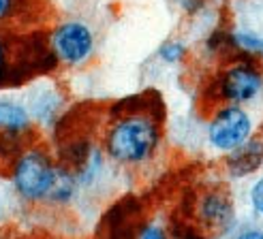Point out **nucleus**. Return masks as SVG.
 Returning <instances> with one entry per match:
<instances>
[{"mask_svg": "<svg viewBox=\"0 0 263 239\" xmlns=\"http://www.w3.org/2000/svg\"><path fill=\"white\" fill-rule=\"evenodd\" d=\"M60 163L54 161L41 143H28L9 163V186L17 201L41 205L49 201L58 180Z\"/></svg>", "mask_w": 263, "mask_h": 239, "instance_id": "nucleus-2", "label": "nucleus"}, {"mask_svg": "<svg viewBox=\"0 0 263 239\" xmlns=\"http://www.w3.org/2000/svg\"><path fill=\"white\" fill-rule=\"evenodd\" d=\"M229 41L235 49L244 51L248 56H263V36L253 32H231Z\"/></svg>", "mask_w": 263, "mask_h": 239, "instance_id": "nucleus-11", "label": "nucleus"}, {"mask_svg": "<svg viewBox=\"0 0 263 239\" xmlns=\"http://www.w3.org/2000/svg\"><path fill=\"white\" fill-rule=\"evenodd\" d=\"M36 132V122L26 107V103L7 94H0V148L3 156L13 161L24 145L32 143L30 137Z\"/></svg>", "mask_w": 263, "mask_h": 239, "instance_id": "nucleus-6", "label": "nucleus"}, {"mask_svg": "<svg viewBox=\"0 0 263 239\" xmlns=\"http://www.w3.org/2000/svg\"><path fill=\"white\" fill-rule=\"evenodd\" d=\"M0 158H3V148H0Z\"/></svg>", "mask_w": 263, "mask_h": 239, "instance_id": "nucleus-18", "label": "nucleus"}, {"mask_svg": "<svg viewBox=\"0 0 263 239\" xmlns=\"http://www.w3.org/2000/svg\"><path fill=\"white\" fill-rule=\"evenodd\" d=\"M22 7L24 0H0V24H7L13 17H17Z\"/></svg>", "mask_w": 263, "mask_h": 239, "instance_id": "nucleus-13", "label": "nucleus"}, {"mask_svg": "<svg viewBox=\"0 0 263 239\" xmlns=\"http://www.w3.org/2000/svg\"><path fill=\"white\" fill-rule=\"evenodd\" d=\"M47 47L56 64L67 69H80L95 58L97 34L82 19H64L49 30Z\"/></svg>", "mask_w": 263, "mask_h": 239, "instance_id": "nucleus-3", "label": "nucleus"}, {"mask_svg": "<svg viewBox=\"0 0 263 239\" xmlns=\"http://www.w3.org/2000/svg\"><path fill=\"white\" fill-rule=\"evenodd\" d=\"M235 239H263V231H259V229H251V231L240 233Z\"/></svg>", "mask_w": 263, "mask_h": 239, "instance_id": "nucleus-17", "label": "nucleus"}, {"mask_svg": "<svg viewBox=\"0 0 263 239\" xmlns=\"http://www.w3.org/2000/svg\"><path fill=\"white\" fill-rule=\"evenodd\" d=\"M9 207H11V194L0 186V224H3L9 216Z\"/></svg>", "mask_w": 263, "mask_h": 239, "instance_id": "nucleus-16", "label": "nucleus"}, {"mask_svg": "<svg viewBox=\"0 0 263 239\" xmlns=\"http://www.w3.org/2000/svg\"><path fill=\"white\" fill-rule=\"evenodd\" d=\"M161 120L150 107H126L107 120L101 137L105 158L120 167H141L161 148Z\"/></svg>", "mask_w": 263, "mask_h": 239, "instance_id": "nucleus-1", "label": "nucleus"}, {"mask_svg": "<svg viewBox=\"0 0 263 239\" xmlns=\"http://www.w3.org/2000/svg\"><path fill=\"white\" fill-rule=\"evenodd\" d=\"M197 216L208 229H227L233 222V203L227 194L212 190L201 196L197 205Z\"/></svg>", "mask_w": 263, "mask_h": 239, "instance_id": "nucleus-8", "label": "nucleus"}, {"mask_svg": "<svg viewBox=\"0 0 263 239\" xmlns=\"http://www.w3.org/2000/svg\"><path fill=\"white\" fill-rule=\"evenodd\" d=\"M251 205L255 207L257 214L263 216V177L257 180L253 184V188H251Z\"/></svg>", "mask_w": 263, "mask_h": 239, "instance_id": "nucleus-14", "label": "nucleus"}, {"mask_svg": "<svg viewBox=\"0 0 263 239\" xmlns=\"http://www.w3.org/2000/svg\"><path fill=\"white\" fill-rule=\"evenodd\" d=\"M261 165H263V141H259V139L246 141L244 145L229 152V156H227V169L235 177L253 173Z\"/></svg>", "mask_w": 263, "mask_h": 239, "instance_id": "nucleus-9", "label": "nucleus"}, {"mask_svg": "<svg viewBox=\"0 0 263 239\" xmlns=\"http://www.w3.org/2000/svg\"><path fill=\"white\" fill-rule=\"evenodd\" d=\"M263 92V71L251 60H235L220 71L214 84V96L225 105H248Z\"/></svg>", "mask_w": 263, "mask_h": 239, "instance_id": "nucleus-4", "label": "nucleus"}, {"mask_svg": "<svg viewBox=\"0 0 263 239\" xmlns=\"http://www.w3.org/2000/svg\"><path fill=\"white\" fill-rule=\"evenodd\" d=\"M139 239H167V235H165V231L159 227V224H148V227L141 231Z\"/></svg>", "mask_w": 263, "mask_h": 239, "instance_id": "nucleus-15", "label": "nucleus"}, {"mask_svg": "<svg viewBox=\"0 0 263 239\" xmlns=\"http://www.w3.org/2000/svg\"><path fill=\"white\" fill-rule=\"evenodd\" d=\"M255 122L242 105H222L208 122V141L218 152H233L253 137Z\"/></svg>", "mask_w": 263, "mask_h": 239, "instance_id": "nucleus-5", "label": "nucleus"}, {"mask_svg": "<svg viewBox=\"0 0 263 239\" xmlns=\"http://www.w3.org/2000/svg\"><path fill=\"white\" fill-rule=\"evenodd\" d=\"M184 54H186V47H184V43L180 41H167L161 49H159V58L167 64H178Z\"/></svg>", "mask_w": 263, "mask_h": 239, "instance_id": "nucleus-12", "label": "nucleus"}, {"mask_svg": "<svg viewBox=\"0 0 263 239\" xmlns=\"http://www.w3.org/2000/svg\"><path fill=\"white\" fill-rule=\"evenodd\" d=\"M22 49L17 45H13L9 38L0 32V88H7L13 82L15 73L22 69Z\"/></svg>", "mask_w": 263, "mask_h": 239, "instance_id": "nucleus-10", "label": "nucleus"}, {"mask_svg": "<svg viewBox=\"0 0 263 239\" xmlns=\"http://www.w3.org/2000/svg\"><path fill=\"white\" fill-rule=\"evenodd\" d=\"M24 103L30 109L36 126H41V128L54 126L64 109L62 94L54 86H34L30 92H26Z\"/></svg>", "mask_w": 263, "mask_h": 239, "instance_id": "nucleus-7", "label": "nucleus"}]
</instances>
